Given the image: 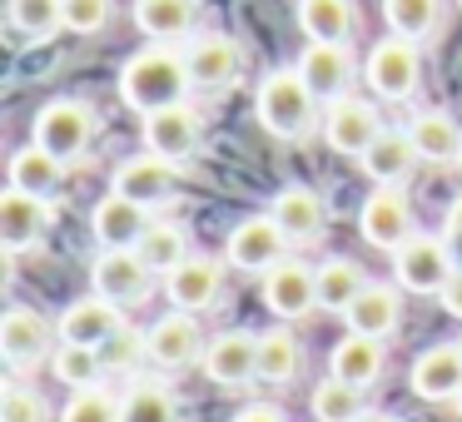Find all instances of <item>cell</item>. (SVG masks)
Returning <instances> with one entry per match:
<instances>
[{
  "label": "cell",
  "instance_id": "6da1fadb",
  "mask_svg": "<svg viewBox=\"0 0 462 422\" xmlns=\"http://www.w3.org/2000/svg\"><path fill=\"white\" fill-rule=\"evenodd\" d=\"M184 90H194L189 85V60H184L174 45H160L150 41L140 55H130V65L120 70V95L130 110L140 115H154L164 110V105H180Z\"/></svg>",
  "mask_w": 462,
  "mask_h": 422
},
{
  "label": "cell",
  "instance_id": "7a4b0ae2",
  "mask_svg": "<svg viewBox=\"0 0 462 422\" xmlns=\"http://www.w3.org/2000/svg\"><path fill=\"white\" fill-rule=\"evenodd\" d=\"M319 105L323 100L309 90V80L299 70H273L259 85V124L279 140H303L319 120Z\"/></svg>",
  "mask_w": 462,
  "mask_h": 422
},
{
  "label": "cell",
  "instance_id": "3957f363",
  "mask_svg": "<svg viewBox=\"0 0 462 422\" xmlns=\"http://www.w3.org/2000/svg\"><path fill=\"white\" fill-rule=\"evenodd\" d=\"M95 140V110L85 100H55L35 115V144L51 150L55 160H80Z\"/></svg>",
  "mask_w": 462,
  "mask_h": 422
},
{
  "label": "cell",
  "instance_id": "277c9868",
  "mask_svg": "<svg viewBox=\"0 0 462 422\" xmlns=\"http://www.w3.org/2000/svg\"><path fill=\"white\" fill-rule=\"evenodd\" d=\"M363 75H368V85H373L378 100H408V95L418 90V75H422L418 45L402 41V35H388V41H378L368 50Z\"/></svg>",
  "mask_w": 462,
  "mask_h": 422
},
{
  "label": "cell",
  "instance_id": "5b68a950",
  "mask_svg": "<svg viewBox=\"0 0 462 422\" xmlns=\"http://www.w3.org/2000/svg\"><path fill=\"white\" fill-rule=\"evenodd\" d=\"M393 269H398V283L408 293H442V283L452 279L457 259H452L448 239H428V234H412L398 253H393Z\"/></svg>",
  "mask_w": 462,
  "mask_h": 422
},
{
  "label": "cell",
  "instance_id": "8992f818",
  "mask_svg": "<svg viewBox=\"0 0 462 422\" xmlns=\"http://www.w3.org/2000/svg\"><path fill=\"white\" fill-rule=\"evenodd\" d=\"M283 229L273 224V214H254V219L234 224L224 239V259L239 273H269L273 263H283Z\"/></svg>",
  "mask_w": 462,
  "mask_h": 422
},
{
  "label": "cell",
  "instance_id": "52a82bcc",
  "mask_svg": "<svg viewBox=\"0 0 462 422\" xmlns=\"http://www.w3.org/2000/svg\"><path fill=\"white\" fill-rule=\"evenodd\" d=\"M90 283H95V293H100V298L130 308V303H140L144 293H150L154 269L144 263L140 249H105L100 259H95V269H90Z\"/></svg>",
  "mask_w": 462,
  "mask_h": 422
},
{
  "label": "cell",
  "instance_id": "ba28073f",
  "mask_svg": "<svg viewBox=\"0 0 462 422\" xmlns=\"http://www.w3.org/2000/svg\"><path fill=\"white\" fill-rule=\"evenodd\" d=\"M199 140H204V124L184 100L144 115V150L160 154V160H170V164L194 160V154H199Z\"/></svg>",
  "mask_w": 462,
  "mask_h": 422
},
{
  "label": "cell",
  "instance_id": "9c48e42d",
  "mask_svg": "<svg viewBox=\"0 0 462 422\" xmlns=\"http://www.w3.org/2000/svg\"><path fill=\"white\" fill-rule=\"evenodd\" d=\"M363 239L373 243V249H388L398 253L402 243L412 239V204L408 194H402V184H378V189L368 194V204H363Z\"/></svg>",
  "mask_w": 462,
  "mask_h": 422
},
{
  "label": "cell",
  "instance_id": "30bf717a",
  "mask_svg": "<svg viewBox=\"0 0 462 422\" xmlns=\"http://www.w3.org/2000/svg\"><path fill=\"white\" fill-rule=\"evenodd\" d=\"M263 303H269L273 318L293 323L303 318V313L319 308V273L303 269V263H273L269 273H263Z\"/></svg>",
  "mask_w": 462,
  "mask_h": 422
},
{
  "label": "cell",
  "instance_id": "8fae6325",
  "mask_svg": "<svg viewBox=\"0 0 462 422\" xmlns=\"http://www.w3.org/2000/svg\"><path fill=\"white\" fill-rule=\"evenodd\" d=\"M45 229H51V199L25 194L11 184L5 199H0V243L11 253H21V249H31V243H41Z\"/></svg>",
  "mask_w": 462,
  "mask_h": 422
},
{
  "label": "cell",
  "instance_id": "7c38bea8",
  "mask_svg": "<svg viewBox=\"0 0 462 422\" xmlns=\"http://www.w3.org/2000/svg\"><path fill=\"white\" fill-rule=\"evenodd\" d=\"M323 134H328V144H333L338 154L363 160V150H368V144L383 134V124H378V110H373L368 100H353V95H343V100L328 105Z\"/></svg>",
  "mask_w": 462,
  "mask_h": 422
},
{
  "label": "cell",
  "instance_id": "4fadbf2b",
  "mask_svg": "<svg viewBox=\"0 0 462 422\" xmlns=\"http://www.w3.org/2000/svg\"><path fill=\"white\" fill-rule=\"evenodd\" d=\"M164 289H170V303H174V308L204 313V308H214V298H219V289H224V269H219V259L189 253L180 269L164 273Z\"/></svg>",
  "mask_w": 462,
  "mask_h": 422
},
{
  "label": "cell",
  "instance_id": "5bb4252c",
  "mask_svg": "<svg viewBox=\"0 0 462 422\" xmlns=\"http://www.w3.org/2000/svg\"><path fill=\"white\" fill-rule=\"evenodd\" d=\"M204 372H209L219 388H244V382L259 378V338L254 333H219V338L204 348Z\"/></svg>",
  "mask_w": 462,
  "mask_h": 422
},
{
  "label": "cell",
  "instance_id": "9a60e30c",
  "mask_svg": "<svg viewBox=\"0 0 462 422\" xmlns=\"http://www.w3.org/2000/svg\"><path fill=\"white\" fill-rule=\"evenodd\" d=\"M412 392L422 402H457L462 392V343H438L412 362Z\"/></svg>",
  "mask_w": 462,
  "mask_h": 422
},
{
  "label": "cell",
  "instance_id": "2e32d148",
  "mask_svg": "<svg viewBox=\"0 0 462 422\" xmlns=\"http://www.w3.org/2000/svg\"><path fill=\"white\" fill-rule=\"evenodd\" d=\"M95 239H100V249H140L144 229H150V209L134 199H125V194H105L100 204H95Z\"/></svg>",
  "mask_w": 462,
  "mask_h": 422
},
{
  "label": "cell",
  "instance_id": "e0dca14e",
  "mask_svg": "<svg viewBox=\"0 0 462 422\" xmlns=\"http://www.w3.org/2000/svg\"><path fill=\"white\" fill-rule=\"evenodd\" d=\"M299 75L309 80V90L319 95L323 105H333V100H343V90H348V80H353V60H348L343 45L309 41L303 55H299Z\"/></svg>",
  "mask_w": 462,
  "mask_h": 422
},
{
  "label": "cell",
  "instance_id": "ac0fdd59",
  "mask_svg": "<svg viewBox=\"0 0 462 422\" xmlns=\"http://www.w3.org/2000/svg\"><path fill=\"white\" fill-rule=\"evenodd\" d=\"M115 194H125V199L144 204V209H154V204H164L174 194V164L160 160V154H140V160H125L120 170H115Z\"/></svg>",
  "mask_w": 462,
  "mask_h": 422
},
{
  "label": "cell",
  "instance_id": "d6986e66",
  "mask_svg": "<svg viewBox=\"0 0 462 422\" xmlns=\"http://www.w3.org/2000/svg\"><path fill=\"white\" fill-rule=\"evenodd\" d=\"M204 353V338H199V323L194 313H170L150 328V362L154 368H189L194 358Z\"/></svg>",
  "mask_w": 462,
  "mask_h": 422
},
{
  "label": "cell",
  "instance_id": "ffe728a7",
  "mask_svg": "<svg viewBox=\"0 0 462 422\" xmlns=\"http://www.w3.org/2000/svg\"><path fill=\"white\" fill-rule=\"evenodd\" d=\"M0 353L11 368H31L51 353V323L31 308H11L0 318Z\"/></svg>",
  "mask_w": 462,
  "mask_h": 422
},
{
  "label": "cell",
  "instance_id": "44dd1931",
  "mask_svg": "<svg viewBox=\"0 0 462 422\" xmlns=\"http://www.w3.org/2000/svg\"><path fill=\"white\" fill-rule=\"evenodd\" d=\"M120 303H110V298H80V303H70V308L60 313V343H85V348H100L105 338H110L115 328H120Z\"/></svg>",
  "mask_w": 462,
  "mask_h": 422
},
{
  "label": "cell",
  "instance_id": "7402d4cb",
  "mask_svg": "<svg viewBox=\"0 0 462 422\" xmlns=\"http://www.w3.org/2000/svg\"><path fill=\"white\" fill-rule=\"evenodd\" d=\"M269 214H273V224L283 229V239L289 243H313L323 234V224H328V209H323V199L313 189H283L279 199L269 204Z\"/></svg>",
  "mask_w": 462,
  "mask_h": 422
},
{
  "label": "cell",
  "instance_id": "603a6c76",
  "mask_svg": "<svg viewBox=\"0 0 462 422\" xmlns=\"http://www.w3.org/2000/svg\"><path fill=\"white\" fill-rule=\"evenodd\" d=\"M189 85L194 90H224V85L239 80V45L224 41V35H204L189 45Z\"/></svg>",
  "mask_w": 462,
  "mask_h": 422
},
{
  "label": "cell",
  "instance_id": "cb8c5ba5",
  "mask_svg": "<svg viewBox=\"0 0 462 422\" xmlns=\"http://www.w3.org/2000/svg\"><path fill=\"white\" fill-rule=\"evenodd\" d=\"M422 154H418V144H412L408 130H383L378 140L363 150V170H368V179H378V184H402Z\"/></svg>",
  "mask_w": 462,
  "mask_h": 422
},
{
  "label": "cell",
  "instance_id": "d4e9b609",
  "mask_svg": "<svg viewBox=\"0 0 462 422\" xmlns=\"http://www.w3.org/2000/svg\"><path fill=\"white\" fill-rule=\"evenodd\" d=\"M348 318V333H363V338H388L402 318V303H398V289L388 283H368V289L353 298V308L343 313Z\"/></svg>",
  "mask_w": 462,
  "mask_h": 422
},
{
  "label": "cell",
  "instance_id": "484cf974",
  "mask_svg": "<svg viewBox=\"0 0 462 422\" xmlns=\"http://www.w3.org/2000/svg\"><path fill=\"white\" fill-rule=\"evenodd\" d=\"M194 0H134V25H140L150 41L174 45L180 35L194 31Z\"/></svg>",
  "mask_w": 462,
  "mask_h": 422
},
{
  "label": "cell",
  "instance_id": "4316f807",
  "mask_svg": "<svg viewBox=\"0 0 462 422\" xmlns=\"http://www.w3.org/2000/svg\"><path fill=\"white\" fill-rule=\"evenodd\" d=\"M328 372H333V378H343V382H358V388L378 382V372H383V338H363V333H348V338L333 348Z\"/></svg>",
  "mask_w": 462,
  "mask_h": 422
},
{
  "label": "cell",
  "instance_id": "83f0119b",
  "mask_svg": "<svg viewBox=\"0 0 462 422\" xmlns=\"http://www.w3.org/2000/svg\"><path fill=\"white\" fill-rule=\"evenodd\" d=\"M412 144H418V154L428 164H452V160H462V130H457V120L452 115H442V110H428V115H418L412 120Z\"/></svg>",
  "mask_w": 462,
  "mask_h": 422
},
{
  "label": "cell",
  "instance_id": "f1b7e54d",
  "mask_svg": "<svg viewBox=\"0 0 462 422\" xmlns=\"http://www.w3.org/2000/svg\"><path fill=\"white\" fill-rule=\"evenodd\" d=\"M299 25L319 45H343L353 35V0H299Z\"/></svg>",
  "mask_w": 462,
  "mask_h": 422
},
{
  "label": "cell",
  "instance_id": "f546056e",
  "mask_svg": "<svg viewBox=\"0 0 462 422\" xmlns=\"http://www.w3.org/2000/svg\"><path fill=\"white\" fill-rule=\"evenodd\" d=\"M60 179H65V160H55V154L41 150V144H25V150L11 160V184L25 189V194L51 199V194L60 189Z\"/></svg>",
  "mask_w": 462,
  "mask_h": 422
},
{
  "label": "cell",
  "instance_id": "4dcf8cb0",
  "mask_svg": "<svg viewBox=\"0 0 462 422\" xmlns=\"http://www.w3.org/2000/svg\"><path fill=\"white\" fill-rule=\"evenodd\" d=\"M363 289H368V279H363V269L348 259H328L319 269V308H328V313H348Z\"/></svg>",
  "mask_w": 462,
  "mask_h": 422
},
{
  "label": "cell",
  "instance_id": "1f68e13d",
  "mask_svg": "<svg viewBox=\"0 0 462 422\" xmlns=\"http://www.w3.org/2000/svg\"><path fill=\"white\" fill-rule=\"evenodd\" d=\"M303 368V348L289 328L259 333V378L263 382H293Z\"/></svg>",
  "mask_w": 462,
  "mask_h": 422
},
{
  "label": "cell",
  "instance_id": "d6a6232c",
  "mask_svg": "<svg viewBox=\"0 0 462 422\" xmlns=\"http://www.w3.org/2000/svg\"><path fill=\"white\" fill-rule=\"evenodd\" d=\"M383 21L402 41H422L442 25V0H383Z\"/></svg>",
  "mask_w": 462,
  "mask_h": 422
},
{
  "label": "cell",
  "instance_id": "836d02e7",
  "mask_svg": "<svg viewBox=\"0 0 462 422\" xmlns=\"http://www.w3.org/2000/svg\"><path fill=\"white\" fill-rule=\"evenodd\" d=\"M313 417L319 422H358L363 417V388L328 372V378L313 388Z\"/></svg>",
  "mask_w": 462,
  "mask_h": 422
},
{
  "label": "cell",
  "instance_id": "e575fe53",
  "mask_svg": "<svg viewBox=\"0 0 462 422\" xmlns=\"http://www.w3.org/2000/svg\"><path fill=\"white\" fill-rule=\"evenodd\" d=\"M120 422H180L174 392L160 382H134L130 398L120 402Z\"/></svg>",
  "mask_w": 462,
  "mask_h": 422
},
{
  "label": "cell",
  "instance_id": "d590c367",
  "mask_svg": "<svg viewBox=\"0 0 462 422\" xmlns=\"http://www.w3.org/2000/svg\"><path fill=\"white\" fill-rule=\"evenodd\" d=\"M140 253H144V263H150L154 273H170V269H180V263L189 259V239H184L180 224H150L144 239H140Z\"/></svg>",
  "mask_w": 462,
  "mask_h": 422
},
{
  "label": "cell",
  "instance_id": "8d00e7d4",
  "mask_svg": "<svg viewBox=\"0 0 462 422\" xmlns=\"http://www.w3.org/2000/svg\"><path fill=\"white\" fill-rule=\"evenodd\" d=\"M144 358H150V333L130 328V323H120V328H115L110 338L100 343V362H105V372H134Z\"/></svg>",
  "mask_w": 462,
  "mask_h": 422
},
{
  "label": "cell",
  "instance_id": "74e56055",
  "mask_svg": "<svg viewBox=\"0 0 462 422\" xmlns=\"http://www.w3.org/2000/svg\"><path fill=\"white\" fill-rule=\"evenodd\" d=\"M11 25L31 41H45V35L65 31V5L60 0H11Z\"/></svg>",
  "mask_w": 462,
  "mask_h": 422
},
{
  "label": "cell",
  "instance_id": "f35d334b",
  "mask_svg": "<svg viewBox=\"0 0 462 422\" xmlns=\"http://www.w3.org/2000/svg\"><path fill=\"white\" fill-rule=\"evenodd\" d=\"M105 372L100 362V348H85V343H60V353H55V378L70 382V388H95Z\"/></svg>",
  "mask_w": 462,
  "mask_h": 422
},
{
  "label": "cell",
  "instance_id": "ab89813d",
  "mask_svg": "<svg viewBox=\"0 0 462 422\" xmlns=\"http://www.w3.org/2000/svg\"><path fill=\"white\" fill-rule=\"evenodd\" d=\"M60 422H120V402L105 388H75V398L65 402Z\"/></svg>",
  "mask_w": 462,
  "mask_h": 422
},
{
  "label": "cell",
  "instance_id": "60d3db41",
  "mask_svg": "<svg viewBox=\"0 0 462 422\" xmlns=\"http://www.w3.org/2000/svg\"><path fill=\"white\" fill-rule=\"evenodd\" d=\"M60 5H65V31H75V35L105 31L115 11V0H60Z\"/></svg>",
  "mask_w": 462,
  "mask_h": 422
},
{
  "label": "cell",
  "instance_id": "b9f144b4",
  "mask_svg": "<svg viewBox=\"0 0 462 422\" xmlns=\"http://www.w3.org/2000/svg\"><path fill=\"white\" fill-rule=\"evenodd\" d=\"M0 422H45V398L31 388H5V398H0Z\"/></svg>",
  "mask_w": 462,
  "mask_h": 422
},
{
  "label": "cell",
  "instance_id": "7bdbcfd3",
  "mask_svg": "<svg viewBox=\"0 0 462 422\" xmlns=\"http://www.w3.org/2000/svg\"><path fill=\"white\" fill-rule=\"evenodd\" d=\"M438 298H442V308H448L452 318H462V263L452 269V279L442 283V293H438Z\"/></svg>",
  "mask_w": 462,
  "mask_h": 422
},
{
  "label": "cell",
  "instance_id": "ee69618b",
  "mask_svg": "<svg viewBox=\"0 0 462 422\" xmlns=\"http://www.w3.org/2000/svg\"><path fill=\"white\" fill-rule=\"evenodd\" d=\"M442 239H448V249H452V259L462 263V199L452 204V214H448V234H442Z\"/></svg>",
  "mask_w": 462,
  "mask_h": 422
},
{
  "label": "cell",
  "instance_id": "f6af8a7d",
  "mask_svg": "<svg viewBox=\"0 0 462 422\" xmlns=\"http://www.w3.org/2000/svg\"><path fill=\"white\" fill-rule=\"evenodd\" d=\"M234 422H283V412L269 408V402H254V408H244Z\"/></svg>",
  "mask_w": 462,
  "mask_h": 422
},
{
  "label": "cell",
  "instance_id": "bcb514c9",
  "mask_svg": "<svg viewBox=\"0 0 462 422\" xmlns=\"http://www.w3.org/2000/svg\"><path fill=\"white\" fill-rule=\"evenodd\" d=\"M358 422H398V417H373V412H363V417Z\"/></svg>",
  "mask_w": 462,
  "mask_h": 422
},
{
  "label": "cell",
  "instance_id": "7dc6e473",
  "mask_svg": "<svg viewBox=\"0 0 462 422\" xmlns=\"http://www.w3.org/2000/svg\"><path fill=\"white\" fill-rule=\"evenodd\" d=\"M457 412H462V392H457Z\"/></svg>",
  "mask_w": 462,
  "mask_h": 422
}]
</instances>
